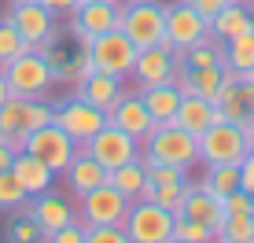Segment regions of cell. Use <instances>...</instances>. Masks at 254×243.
Listing matches in <instances>:
<instances>
[{
    "instance_id": "cell-40",
    "label": "cell",
    "mask_w": 254,
    "mask_h": 243,
    "mask_svg": "<svg viewBox=\"0 0 254 243\" xmlns=\"http://www.w3.org/2000/svg\"><path fill=\"white\" fill-rule=\"evenodd\" d=\"M240 188L254 199V151H247L243 162H240Z\"/></svg>"
},
{
    "instance_id": "cell-2",
    "label": "cell",
    "mask_w": 254,
    "mask_h": 243,
    "mask_svg": "<svg viewBox=\"0 0 254 243\" xmlns=\"http://www.w3.org/2000/svg\"><path fill=\"white\" fill-rule=\"evenodd\" d=\"M56 115V103L48 100H26V96H7L0 107V140H7L15 151H22L26 136L33 129L48 125Z\"/></svg>"
},
{
    "instance_id": "cell-23",
    "label": "cell",
    "mask_w": 254,
    "mask_h": 243,
    "mask_svg": "<svg viewBox=\"0 0 254 243\" xmlns=\"http://www.w3.org/2000/svg\"><path fill=\"white\" fill-rule=\"evenodd\" d=\"M140 100H144L147 115H151L155 125H159V122H173L177 118V107H181V100H185V89H181L177 81L147 85V89H140Z\"/></svg>"
},
{
    "instance_id": "cell-7",
    "label": "cell",
    "mask_w": 254,
    "mask_h": 243,
    "mask_svg": "<svg viewBox=\"0 0 254 243\" xmlns=\"http://www.w3.org/2000/svg\"><path fill=\"white\" fill-rule=\"evenodd\" d=\"M52 122H56V125L70 136V140L81 147L85 140H92V136L107 125V115L74 92V96H66L63 103H56V115H52Z\"/></svg>"
},
{
    "instance_id": "cell-39",
    "label": "cell",
    "mask_w": 254,
    "mask_h": 243,
    "mask_svg": "<svg viewBox=\"0 0 254 243\" xmlns=\"http://www.w3.org/2000/svg\"><path fill=\"white\" fill-rule=\"evenodd\" d=\"M48 243H85V225H81V221H70V225H63L59 232H52Z\"/></svg>"
},
{
    "instance_id": "cell-21",
    "label": "cell",
    "mask_w": 254,
    "mask_h": 243,
    "mask_svg": "<svg viewBox=\"0 0 254 243\" xmlns=\"http://www.w3.org/2000/svg\"><path fill=\"white\" fill-rule=\"evenodd\" d=\"M63 177H66V184H70V192H74L77 199L81 195H89V192H96L100 184H107L111 181V173L100 166V162L92 159L85 147H77V155L70 159V166L63 170Z\"/></svg>"
},
{
    "instance_id": "cell-45",
    "label": "cell",
    "mask_w": 254,
    "mask_h": 243,
    "mask_svg": "<svg viewBox=\"0 0 254 243\" xmlns=\"http://www.w3.org/2000/svg\"><path fill=\"white\" fill-rule=\"evenodd\" d=\"M243 129H247V144H251V151H254V122H251V125H243Z\"/></svg>"
},
{
    "instance_id": "cell-41",
    "label": "cell",
    "mask_w": 254,
    "mask_h": 243,
    "mask_svg": "<svg viewBox=\"0 0 254 243\" xmlns=\"http://www.w3.org/2000/svg\"><path fill=\"white\" fill-rule=\"evenodd\" d=\"M188 4H191V7H195V11H199V15H203V19H206V22H210V19H214V15H217V11H221V7H229V4H232V0H188Z\"/></svg>"
},
{
    "instance_id": "cell-17",
    "label": "cell",
    "mask_w": 254,
    "mask_h": 243,
    "mask_svg": "<svg viewBox=\"0 0 254 243\" xmlns=\"http://www.w3.org/2000/svg\"><path fill=\"white\" fill-rule=\"evenodd\" d=\"M177 218L206 225V229L214 232V240H217V229H221V221H225V206H221V199L210 195L203 184H191V181H188L185 199H181V206H177Z\"/></svg>"
},
{
    "instance_id": "cell-6",
    "label": "cell",
    "mask_w": 254,
    "mask_h": 243,
    "mask_svg": "<svg viewBox=\"0 0 254 243\" xmlns=\"http://www.w3.org/2000/svg\"><path fill=\"white\" fill-rule=\"evenodd\" d=\"M173 221H177L173 210L151 203V199H136L122 229H126L129 243H173Z\"/></svg>"
},
{
    "instance_id": "cell-22",
    "label": "cell",
    "mask_w": 254,
    "mask_h": 243,
    "mask_svg": "<svg viewBox=\"0 0 254 243\" xmlns=\"http://www.w3.org/2000/svg\"><path fill=\"white\" fill-rule=\"evenodd\" d=\"M221 118L217 115V107H214V100H206V96H195V92H185V100H181V107H177V125L185 129V133L191 136H203L214 122Z\"/></svg>"
},
{
    "instance_id": "cell-42",
    "label": "cell",
    "mask_w": 254,
    "mask_h": 243,
    "mask_svg": "<svg viewBox=\"0 0 254 243\" xmlns=\"http://www.w3.org/2000/svg\"><path fill=\"white\" fill-rule=\"evenodd\" d=\"M41 4H45L52 15H70L77 4H81V0H41Z\"/></svg>"
},
{
    "instance_id": "cell-36",
    "label": "cell",
    "mask_w": 254,
    "mask_h": 243,
    "mask_svg": "<svg viewBox=\"0 0 254 243\" xmlns=\"http://www.w3.org/2000/svg\"><path fill=\"white\" fill-rule=\"evenodd\" d=\"M85 243H129L122 225H85Z\"/></svg>"
},
{
    "instance_id": "cell-20",
    "label": "cell",
    "mask_w": 254,
    "mask_h": 243,
    "mask_svg": "<svg viewBox=\"0 0 254 243\" xmlns=\"http://www.w3.org/2000/svg\"><path fill=\"white\" fill-rule=\"evenodd\" d=\"M74 92L81 100H89L92 107H100L103 115H111V107L126 96V77H115V74H107V70H92L85 81L74 85Z\"/></svg>"
},
{
    "instance_id": "cell-38",
    "label": "cell",
    "mask_w": 254,
    "mask_h": 243,
    "mask_svg": "<svg viewBox=\"0 0 254 243\" xmlns=\"http://www.w3.org/2000/svg\"><path fill=\"white\" fill-rule=\"evenodd\" d=\"M221 206H225V214H254V199L243 192V188L229 192V195L221 199Z\"/></svg>"
},
{
    "instance_id": "cell-11",
    "label": "cell",
    "mask_w": 254,
    "mask_h": 243,
    "mask_svg": "<svg viewBox=\"0 0 254 243\" xmlns=\"http://www.w3.org/2000/svg\"><path fill=\"white\" fill-rule=\"evenodd\" d=\"M81 147H85V151H89L107 173L118 170V166H126V162H133V159H140V140H133L129 133H122V129L111 125V122L92 136V140H85Z\"/></svg>"
},
{
    "instance_id": "cell-47",
    "label": "cell",
    "mask_w": 254,
    "mask_h": 243,
    "mask_svg": "<svg viewBox=\"0 0 254 243\" xmlns=\"http://www.w3.org/2000/svg\"><path fill=\"white\" fill-rule=\"evenodd\" d=\"M247 4H251V7H254V0H247Z\"/></svg>"
},
{
    "instance_id": "cell-25",
    "label": "cell",
    "mask_w": 254,
    "mask_h": 243,
    "mask_svg": "<svg viewBox=\"0 0 254 243\" xmlns=\"http://www.w3.org/2000/svg\"><path fill=\"white\" fill-rule=\"evenodd\" d=\"M221 81H225V66H185V63L177 66V85L185 92H195V96L217 100Z\"/></svg>"
},
{
    "instance_id": "cell-49",
    "label": "cell",
    "mask_w": 254,
    "mask_h": 243,
    "mask_svg": "<svg viewBox=\"0 0 254 243\" xmlns=\"http://www.w3.org/2000/svg\"><path fill=\"white\" fill-rule=\"evenodd\" d=\"M251 77H254V70H251Z\"/></svg>"
},
{
    "instance_id": "cell-15",
    "label": "cell",
    "mask_w": 254,
    "mask_h": 243,
    "mask_svg": "<svg viewBox=\"0 0 254 243\" xmlns=\"http://www.w3.org/2000/svg\"><path fill=\"white\" fill-rule=\"evenodd\" d=\"M7 19L19 26V33L26 37V45H30V48H41L48 37H56V33H59L56 15H52L41 0H19V4H11Z\"/></svg>"
},
{
    "instance_id": "cell-13",
    "label": "cell",
    "mask_w": 254,
    "mask_h": 243,
    "mask_svg": "<svg viewBox=\"0 0 254 243\" xmlns=\"http://www.w3.org/2000/svg\"><path fill=\"white\" fill-rule=\"evenodd\" d=\"M177 66H181V56L170 45H151V48H140L136 66L129 77L136 81V89H147V85L177 81Z\"/></svg>"
},
{
    "instance_id": "cell-34",
    "label": "cell",
    "mask_w": 254,
    "mask_h": 243,
    "mask_svg": "<svg viewBox=\"0 0 254 243\" xmlns=\"http://www.w3.org/2000/svg\"><path fill=\"white\" fill-rule=\"evenodd\" d=\"M26 188L19 184V177H15L11 170H0V210H22L26 206Z\"/></svg>"
},
{
    "instance_id": "cell-48",
    "label": "cell",
    "mask_w": 254,
    "mask_h": 243,
    "mask_svg": "<svg viewBox=\"0 0 254 243\" xmlns=\"http://www.w3.org/2000/svg\"><path fill=\"white\" fill-rule=\"evenodd\" d=\"M11 4H19V0H11Z\"/></svg>"
},
{
    "instance_id": "cell-19",
    "label": "cell",
    "mask_w": 254,
    "mask_h": 243,
    "mask_svg": "<svg viewBox=\"0 0 254 243\" xmlns=\"http://www.w3.org/2000/svg\"><path fill=\"white\" fill-rule=\"evenodd\" d=\"M118 11H122V4H111V0H85V4H77L70 11V30L100 37L107 30H118Z\"/></svg>"
},
{
    "instance_id": "cell-16",
    "label": "cell",
    "mask_w": 254,
    "mask_h": 243,
    "mask_svg": "<svg viewBox=\"0 0 254 243\" xmlns=\"http://www.w3.org/2000/svg\"><path fill=\"white\" fill-rule=\"evenodd\" d=\"M26 214L37 221L41 240H48L52 232H59L63 225L77 221V210L70 206V199L59 195V192H52V188H48V192H41V195H30V199H26Z\"/></svg>"
},
{
    "instance_id": "cell-14",
    "label": "cell",
    "mask_w": 254,
    "mask_h": 243,
    "mask_svg": "<svg viewBox=\"0 0 254 243\" xmlns=\"http://www.w3.org/2000/svg\"><path fill=\"white\" fill-rule=\"evenodd\" d=\"M129 199L118 192L115 184H100L96 192L81 195V225H122L129 214Z\"/></svg>"
},
{
    "instance_id": "cell-24",
    "label": "cell",
    "mask_w": 254,
    "mask_h": 243,
    "mask_svg": "<svg viewBox=\"0 0 254 243\" xmlns=\"http://www.w3.org/2000/svg\"><path fill=\"white\" fill-rule=\"evenodd\" d=\"M254 30V7L247 0H232L229 7H221V11L210 19V33H214L217 41H232L240 37V33Z\"/></svg>"
},
{
    "instance_id": "cell-31",
    "label": "cell",
    "mask_w": 254,
    "mask_h": 243,
    "mask_svg": "<svg viewBox=\"0 0 254 243\" xmlns=\"http://www.w3.org/2000/svg\"><path fill=\"white\" fill-rule=\"evenodd\" d=\"M199 184H203L210 195L225 199L229 192L240 188V166H206V177L199 181Z\"/></svg>"
},
{
    "instance_id": "cell-28",
    "label": "cell",
    "mask_w": 254,
    "mask_h": 243,
    "mask_svg": "<svg viewBox=\"0 0 254 243\" xmlns=\"http://www.w3.org/2000/svg\"><path fill=\"white\" fill-rule=\"evenodd\" d=\"M185 66H225V41H217L214 33H206L203 41H195L191 48L177 52Z\"/></svg>"
},
{
    "instance_id": "cell-18",
    "label": "cell",
    "mask_w": 254,
    "mask_h": 243,
    "mask_svg": "<svg viewBox=\"0 0 254 243\" xmlns=\"http://www.w3.org/2000/svg\"><path fill=\"white\" fill-rule=\"evenodd\" d=\"M107 122H111V125H118L122 133H129V136H133V140H140V144H144V136L155 129V118L147 115L144 100H140V89H126V96L111 107Z\"/></svg>"
},
{
    "instance_id": "cell-10",
    "label": "cell",
    "mask_w": 254,
    "mask_h": 243,
    "mask_svg": "<svg viewBox=\"0 0 254 243\" xmlns=\"http://www.w3.org/2000/svg\"><path fill=\"white\" fill-rule=\"evenodd\" d=\"M214 107H217V115H221L225 122L251 125L254 122V77L225 70V81H221V92H217Z\"/></svg>"
},
{
    "instance_id": "cell-12",
    "label": "cell",
    "mask_w": 254,
    "mask_h": 243,
    "mask_svg": "<svg viewBox=\"0 0 254 243\" xmlns=\"http://www.w3.org/2000/svg\"><path fill=\"white\" fill-rule=\"evenodd\" d=\"M206 33H210V22L188 4V0L166 4V41L162 45H170L173 52H185V48L195 45V41H203Z\"/></svg>"
},
{
    "instance_id": "cell-33",
    "label": "cell",
    "mask_w": 254,
    "mask_h": 243,
    "mask_svg": "<svg viewBox=\"0 0 254 243\" xmlns=\"http://www.w3.org/2000/svg\"><path fill=\"white\" fill-rule=\"evenodd\" d=\"M22 52H30V45H26V37L19 33V26L4 15V19H0V66L11 63V59L22 56Z\"/></svg>"
},
{
    "instance_id": "cell-27",
    "label": "cell",
    "mask_w": 254,
    "mask_h": 243,
    "mask_svg": "<svg viewBox=\"0 0 254 243\" xmlns=\"http://www.w3.org/2000/svg\"><path fill=\"white\" fill-rule=\"evenodd\" d=\"M111 184H115L118 192L129 199V203L144 199V188H147V170H144V159H133V162H126V166L111 170Z\"/></svg>"
},
{
    "instance_id": "cell-4",
    "label": "cell",
    "mask_w": 254,
    "mask_h": 243,
    "mask_svg": "<svg viewBox=\"0 0 254 243\" xmlns=\"http://www.w3.org/2000/svg\"><path fill=\"white\" fill-rule=\"evenodd\" d=\"M247 151H251L247 129L236 125V122H225V118H217L199 136V162L203 166H240Z\"/></svg>"
},
{
    "instance_id": "cell-43",
    "label": "cell",
    "mask_w": 254,
    "mask_h": 243,
    "mask_svg": "<svg viewBox=\"0 0 254 243\" xmlns=\"http://www.w3.org/2000/svg\"><path fill=\"white\" fill-rule=\"evenodd\" d=\"M15 155H19V151H15L11 144H7V140H0V170H11Z\"/></svg>"
},
{
    "instance_id": "cell-35",
    "label": "cell",
    "mask_w": 254,
    "mask_h": 243,
    "mask_svg": "<svg viewBox=\"0 0 254 243\" xmlns=\"http://www.w3.org/2000/svg\"><path fill=\"white\" fill-rule=\"evenodd\" d=\"M214 232L199 221H188V218H177L173 221V243H210Z\"/></svg>"
},
{
    "instance_id": "cell-32",
    "label": "cell",
    "mask_w": 254,
    "mask_h": 243,
    "mask_svg": "<svg viewBox=\"0 0 254 243\" xmlns=\"http://www.w3.org/2000/svg\"><path fill=\"white\" fill-rule=\"evenodd\" d=\"M217 240L221 243H254V214H225Z\"/></svg>"
},
{
    "instance_id": "cell-1",
    "label": "cell",
    "mask_w": 254,
    "mask_h": 243,
    "mask_svg": "<svg viewBox=\"0 0 254 243\" xmlns=\"http://www.w3.org/2000/svg\"><path fill=\"white\" fill-rule=\"evenodd\" d=\"M140 155L162 166H177V170H191L199 162V136L185 133L177 122H159L140 144Z\"/></svg>"
},
{
    "instance_id": "cell-8",
    "label": "cell",
    "mask_w": 254,
    "mask_h": 243,
    "mask_svg": "<svg viewBox=\"0 0 254 243\" xmlns=\"http://www.w3.org/2000/svg\"><path fill=\"white\" fill-rule=\"evenodd\" d=\"M89 56H92L96 70H107L115 77H129V74H133V66H136L140 48L122 30H107V33H100V37H92Z\"/></svg>"
},
{
    "instance_id": "cell-26",
    "label": "cell",
    "mask_w": 254,
    "mask_h": 243,
    "mask_svg": "<svg viewBox=\"0 0 254 243\" xmlns=\"http://www.w3.org/2000/svg\"><path fill=\"white\" fill-rule=\"evenodd\" d=\"M11 173L19 177V184L26 188V195H41V192H48L52 188V173L45 162L37 159V155H30V151H19L15 155V162H11Z\"/></svg>"
},
{
    "instance_id": "cell-5",
    "label": "cell",
    "mask_w": 254,
    "mask_h": 243,
    "mask_svg": "<svg viewBox=\"0 0 254 243\" xmlns=\"http://www.w3.org/2000/svg\"><path fill=\"white\" fill-rule=\"evenodd\" d=\"M4 77H7L11 96H26V100H45L48 89L56 85L48 59L41 56L37 48H30V52H22V56H15L11 63H4Z\"/></svg>"
},
{
    "instance_id": "cell-44",
    "label": "cell",
    "mask_w": 254,
    "mask_h": 243,
    "mask_svg": "<svg viewBox=\"0 0 254 243\" xmlns=\"http://www.w3.org/2000/svg\"><path fill=\"white\" fill-rule=\"evenodd\" d=\"M11 96V89H7V77H4V66H0V107H4V100Z\"/></svg>"
},
{
    "instance_id": "cell-29",
    "label": "cell",
    "mask_w": 254,
    "mask_h": 243,
    "mask_svg": "<svg viewBox=\"0 0 254 243\" xmlns=\"http://www.w3.org/2000/svg\"><path fill=\"white\" fill-rule=\"evenodd\" d=\"M225 70H232V74H251L254 70V30L225 41Z\"/></svg>"
},
{
    "instance_id": "cell-46",
    "label": "cell",
    "mask_w": 254,
    "mask_h": 243,
    "mask_svg": "<svg viewBox=\"0 0 254 243\" xmlns=\"http://www.w3.org/2000/svg\"><path fill=\"white\" fill-rule=\"evenodd\" d=\"M81 4H85V0H81ZM111 4H122V0H111Z\"/></svg>"
},
{
    "instance_id": "cell-3",
    "label": "cell",
    "mask_w": 254,
    "mask_h": 243,
    "mask_svg": "<svg viewBox=\"0 0 254 243\" xmlns=\"http://www.w3.org/2000/svg\"><path fill=\"white\" fill-rule=\"evenodd\" d=\"M118 30L136 48H151L166 41V4L159 0H122Z\"/></svg>"
},
{
    "instance_id": "cell-9",
    "label": "cell",
    "mask_w": 254,
    "mask_h": 243,
    "mask_svg": "<svg viewBox=\"0 0 254 243\" xmlns=\"http://www.w3.org/2000/svg\"><path fill=\"white\" fill-rule=\"evenodd\" d=\"M22 151H30V155H37L45 166L56 173H63L70 166V159L77 155V144L70 140V136L63 133V129L56 125V122H48V125H41V129H33L30 136H26V144H22Z\"/></svg>"
},
{
    "instance_id": "cell-30",
    "label": "cell",
    "mask_w": 254,
    "mask_h": 243,
    "mask_svg": "<svg viewBox=\"0 0 254 243\" xmlns=\"http://www.w3.org/2000/svg\"><path fill=\"white\" fill-rule=\"evenodd\" d=\"M185 188H188V177H177V181H159V184H151V181H147L144 199H151V203H159V206H166V210H173V214H177L181 199H185Z\"/></svg>"
},
{
    "instance_id": "cell-37",
    "label": "cell",
    "mask_w": 254,
    "mask_h": 243,
    "mask_svg": "<svg viewBox=\"0 0 254 243\" xmlns=\"http://www.w3.org/2000/svg\"><path fill=\"white\" fill-rule=\"evenodd\" d=\"M7 240L11 243H33V240H41V229H37V221H33L30 214H22V218H15L7 225Z\"/></svg>"
}]
</instances>
